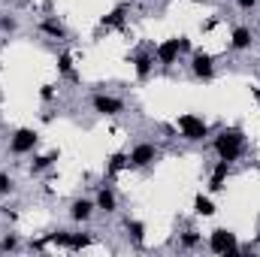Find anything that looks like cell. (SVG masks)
<instances>
[{"label": "cell", "mask_w": 260, "mask_h": 257, "mask_svg": "<svg viewBox=\"0 0 260 257\" xmlns=\"http://www.w3.org/2000/svg\"><path fill=\"white\" fill-rule=\"evenodd\" d=\"M245 133L242 127H224L215 139H212V148H215V154H218V160H227V164H233V160H239L242 154H245Z\"/></svg>", "instance_id": "1"}, {"label": "cell", "mask_w": 260, "mask_h": 257, "mask_svg": "<svg viewBox=\"0 0 260 257\" xmlns=\"http://www.w3.org/2000/svg\"><path fill=\"white\" fill-rule=\"evenodd\" d=\"M209 251L212 254H239V239L227 227H215L209 233Z\"/></svg>", "instance_id": "2"}, {"label": "cell", "mask_w": 260, "mask_h": 257, "mask_svg": "<svg viewBox=\"0 0 260 257\" xmlns=\"http://www.w3.org/2000/svg\"><path fill=\"white\" fill-rule=\"evenodd\" d=\"M176 127H179V133H182V139H188V142H203V139L209 136V124H206L200 115H194V112L179 115Z\"/></svg>", "instance_id": "3"}, {"label": "cell", "mask_w": 260, "mask_h": 257, "mask_svg": "<svg viewBox=\"0 0 260 257\" xmlns=\"http://www.w3.org/2000/svg\"><path fill=\"white\" fill-rule=\"evenodd\" d=\"M40 145V133L34 127H18L9 139V151L12 154H34V148Z\"/></svg>", "instance_id": "4"}, {"label": "cell", "mask_w": 260, "mask_h": 257, "mask_svg": "<svg viewBox=\"0 0 260 257\" xmlns=\"http://www.w3.org/2000/svg\"><path fill=\"white\" fill-rule=\"evenodd\" d=\"M157 154H160V151H157L151 142H136L127 154V164L136 167V170H145V167H151V164L157 160Z\"/></svg>", "instance_id": "5"}, {"label": "cell", "mask_w": 260, "mask_h": 257, "mask_svg": "<svg viewBox=\"0 0 260 257\" xmlns=\"http://www.w3.org/2000/svg\"><path fill=\"white\" fill-rule=\"evenodd\" d=\"M191 73H194L197 79L209 82L215 76V58L209 52H191Z\"/></svg>", "instance_id": "6"}, {"label": "cell", "mask_w": 260, "mask_h": 257, "mask_svg": "<svg viewBox=\"0 0 260 257\" xmlns=\"http://www.w3.org/2000/svg\"><path fill=\"white\" fill-rule=\"evenodd\" d=\"M91 106H94L97 115H121V109H124V103L118 97H112V94H94Z\"/></svg>", "instance_id": "7"}, {"label": "cell", "mask_w": 260, "mask_h": 257, "mask_svg": "<svg viewBox=\"0 0 260 257\" xmlns=\"http://www.w3.org/2000/svg\"><path fill=\"white\" fill-rule=\"evenodd\" d=\"M182 55V49H179V37H170V40H164L157 49H154V58H157V64L170 67L176 64V58Z\"/></svg>", "instance_id": "8"}, {"label": "cell", "mask_w": 260, "mask_h": 257, "mask_svg": "<svg viewBox=\"0 0 260 257\" xmlns=\"http://www.w3.org/2000/svg\"><path fill=\"white\" fill-rule=\"evenodd\" d=\"M94 209H97V206H94L91 200H85V197H82V200H73V203H70V218H73L76 224H88L91 215H94Z\"/></svg>", "instance_id": "9"}, {"label": "cell", "mask_w": 260, "mask_h": 257, "mask_svg": "<svg viewBox=\"0 0 260 257\" xmlns=\"http://www.w3.org/2000/svg\"><path fill=\"white\" fill-rule=\"evenodd\" d=\"M251 43H254L251 27H245V24L233 27V34H230V49H233V52H245V49H251Z\"/></svg>", "instance_id": "10"}, {"label": "cell", "mask_w": 260, "mask_h": 257, "mask_svg": "<svg viewBox=\"0 0 260 257\" xmlns=\"http://www.w3.org/2000/svg\"><path fill=\"white\" fill-rule=\"evenodd\" d=\"M227 176H230V164H227V160H218V164L212 167V176H209V191H212V194L224 191Z\"/></svg>", "instance_id": "11"}, {"label": "cell", "mask_w": 260, "mask_h": 257, "mask_svg": "<svg viewBox=\"0 0 260 257\" xmlns=\"http://www.w3.org/2000/svg\"><path fill=\"white\" fill-rule=\"evenodd\" d=\"M94 206H97L100 212L112 215V212L118 209V200H115V194L109 191V188H100V191H97V200H94Z\"/></svg>", "instance_id": "12"}, {"label": "cell", "mask_w": 260, "mask_h": 257, "mask_svg": "<svg viewBox=\"0 0 260 257\" xmlns=\"http://www.w3.org/2000/svg\"><path fill=\"white\" fill-rule=\"evenodd\" d=\"M133 67H136V76L139 79H148L151 76V67H154V55H148V52L133 55Z\"/></svg>", "instance_id": "13"}, {"label": "cell", "mask_w": 260, "mask_h": 257, "mask_svg": "<svg viewBox=\"0 0 260 257\" xmlns=\"http://www.w3.org/2000/svg\"><path fill=\"white\" fill-rule=\"evenodd\" d=\"M124 15H127V6H115L109 15L100 18V27H124Z\"/></svg>", "instance_id": "14"}, {"label": "cell", "mask_w": 260, "mask_h": 257, "mask_svg": "<svg viewBox=\"0 0 260 257\" xmlns=\"http://www.w3.org/2000/svg\"><path fill=\"white\" fill-rule=\"evenodd\" d=\"M58 160V151H52V154H37L34 160H30V176H40V173H46L52 164Z\"/></svg>", "instance_id": "15"}, {"label": "cell", "mask_w": 260, "mask_h": 257, "mask_svg": "<svg viewBox=\"0 0 260 257\" xmlns=\"http://www.w3.org/2000/svg\"><path fill=\"white\" fill-rule=\"evenodd\" d=\"M194 212L197 215H203V218H212V215H215V203H212V197L197 194L194 197Z\"/></svg>", "instance_id": "16"}, {"label": "cell", "mask_w": 260, "mask_h": 257, "mask_svg": "<svg viewBox=\"0 0 260 257\" xmlns=\"http://www.w3.org/2000/svg\"><path fill=\"white\" fill-rule=\"evenodd\" d=\"M124 227H127V236L136 242V245H142V242H145V224H142V221L127 218V221H124Z\"/></svg>", "instance_id": "17"}, {"label": "cell", "mask_w": 260, "mask_h": 257, "mask_svg": "<svg viewBox=\"0 0 260 257\" xmlns=\"http://www.w3.org/2000/svg\"><path fill=\"white\" fill-rule=\"evenodd\" d=\"M58 73L67 76L70 82H79V76H76V70H73V55H70V52H61V55H58Z\"/></svg>", "instance_id": "18"}, {"label": "cell", "mask_w": 260, "mask_h": 257, "mask_svg": "<svg viewBox=\"0 0 260 257\" xmlns=\"http://www.w3.org/2000/svg\"><path fill=\"white\" fill-rule=\"evenodd\" d=\"M40 30L49 34V37H55V40H64L67 37V27L61 24V21H55V18H46V21L40 24Z\"/></svg>", "instance_id": "19"}, {"label": "cell", "mask_w": 260, "mask_h": 257, "mask_svg": "<svg viewBox=\"0 0 260 257\" xmlns=\"http://www.w3.org/2000/svg\"><path fill=\"white\" fill-rule=\"evenodd\" d=\"M121 167H127V154H124V151H115V154L109 157V176H115Z\"/></svg>", "instance_id": "20"}, {"label": "cell", "mask_w": 260, "mask_h": 257, "mask_svg": "<svg viewBox=\"0 0 260 257\" xmlns=\"http://www.w3.org/2000/svg\"><path fill=\"white\" fill-rule=\"evenodd\" d=\"M179 245H182V248H197V245H200V233H194V230L182 233V236H179Z\"/></svg>", "instance_id": "21"}, {"label": "cell", "mask_w": 260, "mask_h": 257, "mask_svg": "<svg viewBox=\"0 0 260 257\" xmlns=\"http://www.w3.org/2000/svg\"><path fill=\"white\" fill-rule=\"evenodd\" d=\"M15 191V182H12V176L9 173H0V197H6V194Z\"/></svg>", "instance_id": "22"}, {"label": "cell", "mask_w": 260, "mask_h": 257, "mask_svg": "<svg viewBox=\"0 0 260 257\" xmlns=\"http://www.w3.org/2000/svg\"><path fill=\"white\" fill-rule=\"evenodd\" d=\"M15 248H18V236L15 233H6L0 239V251H15Z\"/></svg>", "instance_id": "23"}, {"label": "cell", "mask_w": 260, "mask_h": 257, "mask_svg": "<svg viewBox=\"0 0 260 257\" xmlns=\"http://www.w3.org/2000/svg\"><path fill=\"white\" fill-rule=\"evenodd\" d=\"M0 27H3V30H6V34H12V30H15V27H18V21H15V18H12V15H0Z\"/></svg>", "instance_id": "24"}, {"label": "cell", "mask_w": 260, "mask_h": 257, "mask_svg": "<svg viewBox=\"0 0 260 257\" xmlns=\"http://www.w3.org/2000/svg\"><path fill=\"white\" fill-rule=\"evenodd\" d=\"M40 100H43V103L55 100V85H43V88H40Z\"/></svg>", "instance_id": "25"}, {"label": "cell", "mask_w": 260, "mask_h": 257, "mask_svg": "<svg viewBox=\"0 0 260 257\" xmlns=\"http://www.w3.org/2000/svg\"><path fill=\"white\" fill-rule=\"evenodd\" d=\"M179 49H182V52H191V40H188V37H179Z\"/></svg>", "instance_id": "26"}, {"label": "cell", "mask_w": 260, "mask_h": 257, "mask_svg": "<svg viewBox=\"0 0 260 257\" xmlns=\"http://www.w3.org/2000/svg\"><path fill=\"white\" fill-rule=\"evenodd\" d=\"M239 3V9H254L257 6V0H236Z\"/></svg>", "instance_id": "27"}, {"label": "cell", "mask_w": 260, "mask_h": 257, "mask_svg": "<svg viewBox=\"0 0 260 257\" xmlns=\"http://www.w3.org/2000/svg\"><path fill=\"white\" fill-rule=\"evenodd\" d=\"M191 3H209V0H191Z\"/></svg>", "instance_id": "28"}, {"label": "cell", "mask_w": 260, "mask_h": 257, "mask_svg": "<svg viewBox=\"0 0 260 257\" xmlns=\"http://www.w3.org/2000/svg\"><path fill=\"white\" fill-rule=\"evenodd\" d=\"M254 242H257V245H260V233H257V239H254Z\"/></svg>", "instance_id": "29"}]
</instances>
